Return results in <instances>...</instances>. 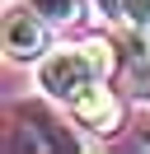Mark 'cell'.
Segmentation results:
<instances>
[{
    "mask_svg": "<svg viewBox=\"0 0 150 154\" xmlns=\"http://www.w3.org/2000/svg\"><path fill=\"white\" fill-rule=\"evenodd\" d=\"M94 10H99V19L108 23H127V0H89Z\"/></svg>",
    "mask_w": 150,
    "mask_h": 154,
    "instance_id": "obj_5",
    "label": "cell"
},
{
    "mask_svg": "<svg viewBox=\"0 0 150 154\" xmlns=\"http://www.w3.org/2000/svg\"><path fill=\"white\" fill-rule=\"evenodd\" d=\"M66 107H70L75 126H84V131H94V135H112V131L122 126V98L112 94L103 79L89 84V89H80Z\"/></svg>",
    "mask_w": 150,
    "mask_h": 154,
    "instance_id": "obj_3",
    "label": "cell"
},
{
    "mask_svg": "<svg viewBox=\"0 0 150 154\" xmlns=\"http://www.w3.org/2000/svg\"><path fill=\"white\" fill-rule=\"evenodd\" d=\"M108 70H112L108 42H61V47H47V56L38 61V89L56 103H70L80 89L108 79Z\"/></svg>",
    "mask_w": 150,
    "mask_h": 154,
    "instance_id": "obj_1",
    "label": "cell"
},
{
    "mask_svg": "<svg viewBox=\"0 0 150 154\" xmlns=\"http://www.w3.org/2000/svg\"><path fill=\"white\" fill-rule=\"evenodd\" d=\"M47 28H52V23H47L28 0L24 5H9L5 10V33H0L5 56L9 61H42L47 56Z\"/></svg>",
    "mask_w": 150,
    "mask_h": 154,
    "instance_id": "obj_2",
    "label": "cell"
},
{
    "mask_svg": "<svg viewBox=\"0 0 150 154\" xmlns=\"http://www.w3.org/2000/svg\"><path fill=\"white\" fill-rule=\"evenodd\" d=\"M127 23L131 28H150V0H127Z\"/></svg>",
    "mask_w": 150,
    "mask_h": 154,
    "instance_id": "obj_6",
    "label": "cell"
},
{
    "mask_svg": "<svg viewBox=\"0 0 150 154\" xmlns=\"http://www.w3.org/2000/svg\"><path fill=\"white\" fill-rule=\"evenodd\" d=\"M28 5H33L52 28H66V23H75L84 14V0H28Z\"/></svg>",
    "mask_w": 150,
    "mask_h": 154,
    "instance_id": "obj_4",
    "label": "cell"
}]
</instances>
